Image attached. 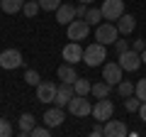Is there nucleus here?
<instances>
[{
  "mask_svg": "<svg viewBox=\"0 0 146 137\" xmlns=\"http://www.w3.org/2000/svg\"><path fill=\"white\" fill-rule=\"evenodd\" d=\"M105 59H107V49L100 42H93V44H88V47L83 49V61H85V66H90V68L102 66Z\"/></svg>",
  "mask_w": 146,
  "mask_h": 137,
  "instance_id": "f257e3e1",
  "label": "nucleus"
},
{
  "mask_svg": "<svg viewBox=\"0 0 146 137\" xmlns=\"http://www.w3.org/2000/svg\"><path fill=\"white\" fill-rule=\"evenodd\" d=\"M117 39H119V30H117V25H112V22H100L98 30H95V42L100 44H115Z\"/></svg>",
  "mask_w": 146,
  "mask_h": 137,
  "instance_id": "f03ea898",
  "label": "nucleus"
},
{
  "mask_svg": "<svg viewBox=\"0 0 146 137\" xmlns=\"http://www.w3.org/2000/svg\"><path fill=\"white\" fill-rule=\"evenodd\" d=\"M90 34V25L85 22V17H76L71 25H66V37L71 42H83Z\"/></svg>",
  "mask_w": 146,
  "mask_h": 137,
  "instance_id": "7ed1b4c3",
  "label": "nucleus"
},
{
  "mask_svg": "<svg viewBox=\"0 0 146 137\" xmlns=\"http://www.w3.org/2000/svg\"><path fill=\"white\" fill-rule=\"evenodd\" d=\"M66 108H68V113L76 115V118H88V115H93V105H90L88 95H78V93H76Z\"/></svg>",
  "mask_w": 146,
  "mask_h": 137,
  "instance_id": "20e7f679",
  "label": "nucleus"
},
{
  "mask_svg": "<svg viewBox=\"0 0 146 137\" xmlns=\"http://www.w3.org/2000/svg\"><path fill=\"white\" fill-rule=\"evenodd\" d=\"M100 10H102V17L107 22H117L124 15V0H105Z\"/></svg>",
  "mask_w": 146,
  "mask_h": 137,
  "instance_id": "39448f33",
  "label": "nucleus"
},
{
  "mask_svg": "<svg viewBox=\"0 0 146 137\" xmlns=\"http://www.w3.org/2000/svg\"><path fill=\"white\" fill-rule=\"evenodd\" d=\"M22 61H25V59H22L20 49H5V52H0V68H5V71L20 68Z\"/></svg>",
  "mask_w": 146,
  "mask_h": 137,
  "instance_id": "423d86ee",
  "label": "nucleus"
},
{
  "mask_svg": "<svg viewBox=\"0 0 146 137\" xmlns=\"http://www.w3.org/2000/svg\"><path fill=\"white\" fill-rule=\"evenodd\" d=\"M112 115H115V105H112V100L98 98V103L93 105V118H95L98 122H107Z\"/></svg>",
  "mask_w": 146,
  "mask_h": 137,
  "instance_id": "0eeeda50",
  "label": "nucleus"
},
{
  "mask_svg": "<svg viewBox=\"0 0 146 137\" xmlns=\"http://www.w3.org/2000/svg\"><path fill=\"white\" fill-rule=\"evenodd\" d=\"M122 71L124 68L119 66V61H107V64H102V79L107 81L110 86H117L122 81Z\"/></svg>",
  "mask_w": 146,
  "mask_h": 137,
  "instance_id": "6e6552de",
  "label": "nucleus"
},
{
  "mask_svg": "<svg viewBox=\"0 0 146 137\" xmlns=\"http://www.w3.org/2000/svg\"><path fill=\"white\" fill-rule=\"evenodd\" d=\"M141 54L134 52V49H127L124 54H119V66L124 68V71H136V68L141 66Z\"/></svg>",
  "mask_w": 146,
  "mask_h": 137,
  "instance_id": "1a4fd4ad",
  "label": "nucleus"
},
{
  "mask_svg": "<svg viewBox=\"0 0 146 137\" xmlns=\"http://www.w3.org/2000/svg\"><path fill=\"white\" fill-rule=\"evenodd\" d=\"M56 91H58V86L54 83V81H42V83L36 86V100H42V103H54Z\"/></svg>",
  "mask_w": 146,
  "mask_h": 137,
  "instance_id": "9d476101",
  "label": "nucleus"
},
{
  "mask_svg": "<svg viewBox=\"0 0 146 137\" xmlns=\"http://www.w3.org/2000/svg\"><path fill=\"white\" fill-rule=\"evenodd\" d=\"M61 56H63V61H68V64L83 61V47H80V42H68L66 47H63Z\"/></svg>",
  "mask_w": 146,
  "mask_h": 137,
  "instance_id": "9b49d317",
  "label": "nucleus"
},
{
  "mask_svg": "<svg viewBox=\"0 0 146 137\" xmlns=\"http://www.w3.org/2000/svg\"><path fill=\"white\" fill-rule=\"evenodd\" d=\"M105 137H124V135H129V130H127V125L122 120H112L110 118L107 122H105V132H102Z\"/></svg>",
  "mask_w": 146,
  "mask_h": 137,
  "instance_id": "f8f14e48",
  "label": "nucleus"
},
{
  "mask_svg": "<svg viewBox=\"0 0 146 137\" xmlns=\"http://www.w3.org/2000/svg\"><path fill=\"white\" fill-rule=\"evenodd\" d=\"M63 120H66V113H63L61 105H56V108H51V110L44 113V125H49L51 130L58 127V125H63Z\"/></svg>",
  "mask_w": 146,
  "mask_h": 137,
  "instance_id": "ddd939ff",
  "label": "nucleus"
},
{
  "mask_svg": "<svg viewBox=\"0 0 146 137\" xmlns=\"http://www.w3.org/2000/svg\"><path fill=\"white\" fill-rule=\"evenodd\" d=\"M73 95H76L73 83H61V86H58V91H56V98H54V103L63 108V105H68V103H71Z\"/></svg>",
  "mask_w": 146,
  "mask_h": 137,
  "instance_id": "4468645a",
  "label": "nucleus"
},
{
  "mask_svg": "<svg viewBox=\"0 0 146 137\" xmlns=\"http://www.w3.org/2000/svg\"><path fill=\"white\" fill-rule=\"evenodd\" d=\"M73 20H76V7L68 5V3H61L56 10V22L58 25H71Z\"/></svg>",
  "mask_w": 146,
  "mask_h": 137,
  "instance_id": "2eb2a0df",
  "label": "nucleus"
},
{
  "mask_svg": "<svg viewBox=\"0 0 146 137\" xmlns=\"http://www.w3.org/2000/svg\"><path fill=\"white\" fill-rule=\"evenodd\" d=\"M56 76H58V81L61 83H76V79H78V74H76V64H61L58 66V71H56Z\"/></svg>",
  "mask_w": 146,
  "mask_h": 137,
  "instance_id": "dca6fc26",
  "label": "nucleus"
},
{
  "mask_svg": "<svg viewBox=\"0 0 146 137\" xmlns=\"http://www.w3.org/2000/svg\"><path fill=\"white\" fill-rule=\"evenodd\" d=\"M136 27V17L129 15V12H124V15L117 20V30H119V34H131Z\"/></svg>",
  "mask_w": 146,
  "mask_h": 137,
  "instance_id": "f3484780",
  "label": "nucleus"
},
{
  "mask_svg": "<svg viewBox=\"0 0 146 137\" xmlns=\"http://www.w3.org/2000/svg\"><path fill=\"white\" fill-rule=\"evenodd\" d=\"M25 7V0H0V10L5 15H15Z\"/></svg>",
  "mask_w": 146,
  "mask_h": 137,
  "instance_id": "a211bd4d",
  "label": "nucleus"
},
{
  "mask_svg": "<svg viewBox=\"0 0 146 137\" xmlns=\"http://www.w3.org/2000/svg\"><path fill=\"white\" fill-rule=\"evenodd\" d=\"M32 130H34V115L25 113L20 118V135H32Z\"/></svg>",
  "mask_w": 146,
  "mask_h": 137,
  "instance_id": "6ab92c4d",
  "label": "nucleus"
},
{
  "mask_svg": "<svg viewBox=\"0 0 146 137\" xmlns=\"http://www.w3.org/2000/svg\"><path fill=\"white\" fill-rule=\"evenodd\" d=\"M73 88H76V93L78 95H90L93 93V83H90V79H76V83H73Z\"/></svg>",
  "mask_w": 146,
  "mask_h": 137,
  "instance_id": "aec40b11",
  "label": "nucleus"
},
{
  "mask_svg": "<svg viewBox=\"0 0 146 137\" xmlns=\"http://www.w3.org/2000/svg\"><path fill=\"white\" fill-rule=\"evenodd\" d=\"M110 91H112V86H110L105 79L98 81V83H93V95H95V98H107Z\"/></svg>",
  "mask_w": 146,
  "mask_h": 137,
  "instance_id": "412c9836",
  "label": "nucleus"
},
{
  "mask_svg": "<svg viewBox=\"0 0 146 137\" xmlns=\"http://www.w3.org/2000/svg\"><path fill=\"white\" fill-rule=\"evenodd\" d=\"M100 20H102V10H100V7H88V12H85V22L93 27V25H100Z\"/></svg>",
  "mask_w": 146,
  "mask_h": 137,
  "instance_id": "4be33fe9",
  "label": "nucleus"
},
{
  "mask_svg": "<svg viewBox=\"0 0 146 137\" xmlns=\"http://www.w3.org/2000/svg\"><path fill=\"white\" fill-rule=\"evenodd\" d=\"M39 10H42L39 0H29V3H25V7H22L25 17H36V15H39Z\"/></svg>",
  "mask_w": 146,
  "mask_h": 137,
  "instance_id": "5701e85b",
  "label": "nucleus"
},
{
  "mask_svg": "<svg viewBox=\"0 0 146 137\" xmlns=\"http://www.w3.org/2000/svg\"><path fill=\"white\" fill-rule=\"evenodd\" d=\"M117 93H119L122 98H127V95H134V83H131V81H124V79H122L119 83H117Z\"/></svg>",
  "mask_w": 146,
  "mask_h": 137,
  "instance_id": "b1692460",
  "label": "nucleus"
},
{
  "mask_svg": "<svg viewBox=\"0 0 146 137\" xmlns=\"http://www.w3.org/2000/svg\"><path fill=\"white\" fill-rule=\"evenodd\" d=\"M25 83H27V86H34V88H36V86L42 83V76L36 74L34 68H29V71H25Z\"/></svg>",
  "mask_w": 146,
  "mask_h": 137,
  "instance_id": "393cba45",
  "label": "nucleus"
},
{
  "mask_svg": "<svg viewBox=\"0 0 146 137\" xmlns=\"http://www.w3.org/2000/svg\"><path fill=\"white\" fill-rule=\"evenodd\" d=\"M139 105H141V100L136 98V95H127L124 98V108L129 113H139Z\"/></svg>",
  "mask_w": 146,
  "mask_h": 137,
  "instance_id": "a878e982",
  "label": "nucleus"
},
{
  "mask_svg": "<svg viewBox=\"0 0 146 137\" xmlns=\"http://www.w3.org/2000/svg\"><path fill=\"white\" fill-rule=\"evenodd\" d=\"M134 95L141 100V103L146 100V79H141V81H136V83H134Z\"/></svg>",
  "mask_w": 146,
  "mask_h": 137,
  "instance_id": "bb28decb",
  "label": "nucleus"
},
{
  "mask_svg": "<svg viewBox=\"0 0 146 137\" xmlns=\"http://www.w3.org/2000/svg\"><path fill=\"white\" fill-rule=\"evenodd\" d=\"M39 5H42L44 12H56L58 5H61V0H39Z\"/></svg>",
  "mask_w": 146,
  "mask_h": 137,
  "instance_id": "cd10ccee",
  "label": "nucleus"
},
{
  "mask_svg": "<svg viewBox=\"0 0 146 137\" xmlns=\"http://www.w3.org/2000/svg\"><path fill=\"white\" fill-rule=\"evenodd\" d=\"M12 125H10V120H5V118H0V137H10L12 135Z\"/></svg>",
  "mask_w": 146,
  "mask_h": 137,
  "instance_id": "c85d7f7f",
  "label": "nucleus"
},
{
  "mask_svg": "<svg viewBox=\"0 0 146 137\" xmlns=\"http://www.w3.org/2000/svg\"><path fill=\"white\" fill-rule=\"evenodd\" d=\"M112 47H115V52H117V56H119V54H124L127 49H131V44H129V42H124V39H117V42L112 44Z\"/></svg>",
  "mask_w": 146,
  "mask_h": 137,
  "instance_id": "c756f323",
  "label": "nucleus"
},
{
  "mask_svg": "<svg viewBox=\"0 0 146 137\" xmlns=\"http://www.w3.org/2000/svg\"><path fill=\"white\" fill-rule=\"evenodd\" d=\"M49 132H51V127H49V125H44V127L34 125V130H32V137H49Z\"/></svg>",
  "mask_w": 146,
  "mask_h": 137,
  "instance_id": "7c9ffc66",
  "label": "nucleus"
},
{
  "mask_svg": "<svg viewBox=\"0 0 146 137\" xmlns=\"http://www.w3.org/2000/svg\"><path fill=\"white\" fill-rule=\"evenodd\" d=\"M131 49L141 54V52H144V49H146V39H141V37H139V39H134V42H131Z\"/></svg>",
  "mask_w": 146,
  "mask_h": 137,
  "instance_id": "2f4dec72",
  "label": "nucleus"
},
{
  "mask_svg": "<svg viewBox=\"0 0 146 137\" xmlns=\"http://www.w3.org/2000/svg\"><path fill=\"white\" fill-rule=\"evenodd\" d=\"M102 132H105V122H100V125H95L93 130H90V135H93V137H100Z\"/></svg>",
  "mask_w": 146,
  "mask_h": 137,
  "instance_id": "473e14b6",
  "label": "nucleus"
},
{
  "mask_svg": "<svg viewBox=\"0 0 146 137\" xmlns=\"http://www.w3.org/2000/svg\"><path fill=\"white\" fill-rule=\"evenodd\" d=\"M85 12H88V5H85V3H80V5L76 7V17H85Z\"/></svg>",
  "mask_w": 146,
  "mask_h": 137,
  "instance_id": "72a5a7b5",
  "label": "nucleus"
},
{
  "mask_svg": "<svg viewBox=\"0 0 146 137\" xmlns=\"http://www.w3.org/2000/svg\"><path fill=\"white\" fill-rule=\"evenodd\" d=\"M139 118H141V122H146V100L139 105Z\"/></svg>",
  "mask_w": 146,
  "mask_h": 137,
  "instance_id": "f704fd0d",
  "label": "nucleus"
},
{
  "mask_svg": "<svg viewBox=\"0 0 146 137\" xmlns=\"http://www.w3.org/2000/svg\"><path fill=\"white\" fill-rule=\"evenodd\" d=\"M141 61L146 64V49H144V52H141Z\"/></svg>",
  "mask_w": 146,
  "mask_h": 137,
  "instance_id": "c9c22d12",
  "label": "nucleus"
},
{
  "mask_svg": "<svg viewBox=\"0 0 146 137\" xmlns=\"http://www.w3.org/2000/svg\"><path fill=\"white\" fill-rule=\"evenodd\" d=\"M78 3H85V5H88V3H93V0H78Z\"/></svg>",
  "mask_w": 146,
  "mask_h": 137,
  "instance_id": "e433bc0d",
  "label": "nucleus"
}]
</instances>
